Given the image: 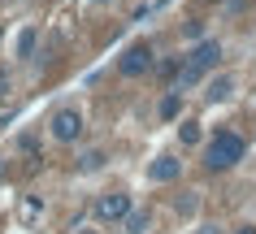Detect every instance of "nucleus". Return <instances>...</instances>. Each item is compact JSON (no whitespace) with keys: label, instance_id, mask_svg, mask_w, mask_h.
Listing matches in <instances>:
<instances>
[{"label":"nucleus","instance_id":"9d476101","mask_svg":"<svg viewBox=\"0 0 256 234\" xmlns=\"http://www.w3.org/2000/svg\"><path fill=\"white\" fill-rule=\"evenodd\" d=\"M178 139H182L187 148H191V143H200V122H182V126H178Z\"/></svg>","mask_w":256,"mask_h":234},{"label":"nucleus","instance_id":"ddd939ff","mask_svg":"<svg viewBox=\"0 0 256 234\" xmlns=\"http://www.w3.org/2000/svg\"><path fill=\"white\" fill-rule=\"evenodd\" d=\"M234 234H256V226H239V230H234Z\"/></svg>","mask_w":256,"mask_h":234},{"label":"nucleus","instance_id":"20e7f679","mask_svg":"<svg viewBox=\"0 0 256 234\" xmlns=\"http://www.w3.org/2000/svg\"><path fill=\"white\" fill-rule=\"evenodd\" d=\"M152 69V43H130L126 52L118 56V74L122 78H139Z\"/></svg>","mask_w":256,"mask_h":234},{"label":"nucleus","instance_id":"f257e3e1","mask_svg":"<svg viewBox=\"0 0 256 234\" xmlns=\"http://www.w3.org/2000/svg\"><path fill=\"white\" fill-rule=\"evenodd\" d=\"M243 152H248V143H243V135H234V130H217L213 143L204 148V165L208 169H230L243 161Z\"/></svg>","mask_w":256,"mask_h":234},{"label":"nucleus","instance_id":"423d86ee","mask_svg":"<svg viewBox=\"0 0 256 234\" xmlns=\"http://www.w3.org/2000/svg\"><path fill=\"white\" fill-rule=\"evenodd\" d=\"M178 174H182V165H178L174 156H156V161L148 165V178L152 182H174Z\"/></svg>","mask_w":256,"mask_h":234},{"label":"nucleus","instance_id":"4468645a","mask_svg":"<svg viewBox=\"0 0 256 234\" xmlns=\"http://www.w3.org/2000/svg\"><path fill=\"white\" fill-rule=\"evenodd\" d=\"M200 234H217V230H213V226H204V230H200Z\"/></svg>","mask_w":256,"mask_h":234},{"label":"nucleus","instance_id":"39448f33","mask_svg":"<svg viewBox=\"0 0 256 234\" xmlns=\"http://www.w3.org/2000/svg\"><path fill=\"white\" fill-rule=\"evenodd\" d=\"M96 217L100 221H126L130 217V195L126 191H108L96 200Z\"/></svg>","mask_w":256,"mask_h":234},{"label":"nucleus","instance_id":"f8f14e48","mask_svg":"<svg viewBox=\"0 0 256 234\" xmlns=\"http://www.w3.org/2000/svg\"><path fill=\"white\" fill-rule=\"evenodd\" d=\"M144 226H148V217H144V213H130V217H126V230H130V234H139Z\"/></svg>","mask_w":256,"mask_h":234},{"label":"nucleus","instance_id":"1a4fd4ad","mask_svg":"<svg viewBox=\"0 0 256 234\" xmlns=\"http://www.w3.org/2000/svg\"><path fill=\"white\" fill-rule=\"evenodd\" d=\"M100 165H104V152H100V148H92V152H82V156H78V169H87V174L100 169Z\"/></svg>","mask_w":256,"mask_h":234},{"label":"nucleus","instance_id":"0eeeda50","mask_svg":"<svg viewBox=\"0 0 256 234\" xmlns=\"http://www.w3.org/2000/svg\"><path fill=\"white\" fill-rule=\"evenodd\" d=\"M35 43H40V35H35V30H18V39H14V52L22 56V61H26V56H35Z\"/></svg>","mask_w":256,"mask_h":234},{"label":"nucleus","instance_id":"6e6552de","mask_svg":"<svg viewBox=\"0 0 256 234\" xmlns=\"http://www.w3.org/2000/svg\"><path fill=\"white\" fill-rule=\"evenodd\" d=\"M230 87H234V83H230L226 74H222V78H213V83H208V100H213V104H217V100H226Z\"/></svg>","mask_w":256,"mask_h":234},{"label":"nucleus","instance_id":"7ed1b4c3","mask_svg":"<svg viewBox=\"0 0 256 234\" xmlns=\"http://www.w3.org/2000/svg\"><path fill=\"white\" fill-rule=\"evenodd\" d=\"M48 130H52L56 143H74V139H82V113L78 109H56L48 117Z\"/></svg>","mask_w":256,"mask_h":234},{"label":"nucleus","instance_id":"f03ea898","mask_svg":"<svg viewBox=\"0 0 256 234\" xmlns=\"http://www.w3.org/2000/svg\"><path fill=\"white\" fill-rule=\"evenodd\" d=\"M217 56H222V43H217V39H204V43H196V48L187 52V65L178 69L174 87H191V83H200V74H208V69L217 65Z\"/></svg>","mask_w":256,"mask_h":234},{"label":"nucleus","instance_id":"9b49d317","mask_svg":"<svg viewBox=\"0 0 256 234\" xmlns=\"http://www.w3.org/2000/svg\"><path fill=\"white\" fill-rule=\"evenodd\" d=\"M178 109H182V100H178V91H174V96H165V100H161V117H178Z\"/></svg>","mask_w":256,"mask_h":234}]
</instances>
